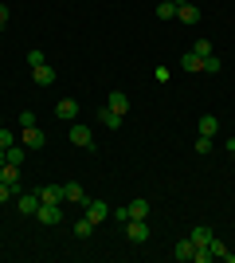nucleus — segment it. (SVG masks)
<instances>
[{
    "instance_id": "32",
    "label": "nucleus",
    "mask_w": 235,
    "mask_h": 263,
    "mask_svg": "<svg viewBox=\"0 0 235 263\" xmlns=\"http://www.w3.org/2000/svg\"><path fill=\"white\" fill-rule=\"evenodd\" d=\"M20 126H35V114H32V110H20Z\"/></svg>"
},
{
    "instance_id": "18",
    "label": "nucleus",
    "mask_w": 235,
    "mask_h": 263,
    "mask_svg": "<svg viewBox=\"0 0 235 263\" xmlns=\"http://www.w3.org/2000/svg\"><path fill=\"white\" fill-rule=\"evenodd\" d=\"M180 71H204V59L196 51H184L180 55Z\"/></svg>"
},
{
    "instance_id": "26",
    "label": "nucleus",
    "mask_w": 235,
    "mask_h": 263,
    "mask_svg": "<svg viewBox=\"0 0 235 263\" xmlns=\"http://www.w3.org/2000/svg\"><path fill=\"white\" fill-rule=\"evenodd\" d=\"M8 145H16V134L8 126H0V149H8Z\"/></svg>"
},
{
    "instance_id": "25",
    "label": "nucleus",
    "mask_w": 235,
    "mask_h": 263,
    "mask_svg": "<svg viewBox=\"0 0 235 263\" xmlns=\"http://www.w3.org/2000/svg\"><path fill=\"white\" fill-rule=\"evenodd\" d=\"M220 59H216V55H208V59H204V75H220Z\"/></svg>"
},
{
    "instance_id": "30",
    "label": "nucleus",
    "mask_w": 235,
    "mask_h": 263,
    "mask_svg": "<svg viewBox=\"0 0 235 263\" xmlns=\"http://www.w3.org/2000/svg\"><path fill=\"white\" fill-rule=\"evenodd\" d=\"M12 197H16V193H12V185H4V181H0V204H8Z\"/></svg>"
},
{
    "instance_id": "12",
    "label": "nucleus",
    "mask_w": 235,
    "mask_h": 263,
    "mask_svg": "<svg viewBox=\"0 0 235 263\" xmlns=\"http://www.w3.org/2000/svg\"><path fill=\"white\" fill-rule=\"evenodd\" d=\"M196 130H200V138H216V134H220V118H216V114H204V118L196 122Z\"/></svg>"
},
{
    "instance_id": "36",
    "label": "nucleus",
    "mask_w": 235,
    "mask_h": 263,
    "mask_svg": "<svg viewBox=\"0 0 235 263\" xmlns=\"http://www.w3.org/2000/svg\"><path fill=\"white\" fill-rule=\"evenodd\" d=\"M0 126H4V122H0Z\"/></svg>"
},
{
    "instance_id": "24",
    "label": "nucleus",
    "mask_w": 235,
    "mask_h": 263,
    "mask_svg": "<svg viewBox=\"0 0 235 263\" xmlns=\"http://www.w3.org/2000/svg\"><path fill=\"white\" fill-rule=\"evenodd\" d=\"M8 161H12V165H24V145H20V142L8 145Z\"/></svg>"
},
{
    "instance_id": "29",
    "label": "nucleus",
    "mask_w": 235,
    "mask_h": 263,
    "mask_svg": "<svg viewBox=\"0 0 235 263\" xmlns=\"http://www.w3.org/2000/svg\"><path fill=\"white\" fill-rule=\"evenodd\" d=\"M196 154H212V138H196Z\"/></svg>"
},
{
    "instance_id": "21",
    "label": "nucleus",
    "mask_w": 235,
    "mask_h": 263,
    "mask_svg": "<svg viewBox=\"0 0 235 263\" xmlns=\"http://www.w3.org/2000/svg\"><path fill=\"white\" fill-rule=\"evenodd\" d=\"M173 16H177V4H173V0H161V4H157V20H173Z\"/></svg>"
},
{
    "instance_id": "28",
    "label": "nucleus",
    "mask_w": 235,
    "mask_h": 263,
    "mask_svg": "<svg viewBox=\"0 0 235 263\" xmlns=\"http://www.w3.org/2000/svg\"><path fill=\"white\" fill-rule=\"evenodd\" d=\"M39 63H47L44 51H39V47H32V51H28V67H39Z\"/></svg>"
},
{
    "instance_id": "17",
    "label": "nucleus",
    "mask_w": 235,
    "mask_h": 263,
    "mask_svg": "<svg viewBox=\"0 0 235 263\" xmlns=\"http://www.w3.org/2000/svg\"><path fill=\"white\" fill-rule=\"evenodd\" d=\"M63 193H67V200H75V204H87V189L78 185V181H67V185H63Z\"/></svg>"
},
{
    "instance_id": "33",
    "label": "nucleus",
    "mask_w": 235,
    "mask_h": 263,
    "mask_svg": "<svg viewBox=\"0 0 235 263\" xmlns=\"http://www.w3.org/2000/svg\"><path fill=\"white\" fill-rule=\"evenodd\" d=\"M8 16H12V12H8V4H0V28L8 24Z\"/></svg>"
},
{
    "instance_id": "35",
    "label": "nucleus",
    "mask_w": 235,
    "mask_h": 263,
    "mask_svg": "<svg viewBox=\"0 0 235 263\" xmlns=\"http://www.w3.org/2000/svg\"><path fill=\"white\" fill-rule=\"evenodd\" d=\"M173 4H177V8H180V4H188V0H173Z\"/></svg>"
},
{
    "instance_id": "14",
    "label": "nucleus",
    "mask_w": 235,
    "mask_h": 263,
    "mask_svg": "<svg viewBox=\"0 0 235 263\" xmlns=\"http://www.w3.org/2000/svg\"><path fill=\"white\" fill-rule=\"evenodd\" d=\"M208 248H212V255H216V259H224V263H235V252L227 248L224 240H216V236H212V243H208Z\"/></svg>"
},
{
    "instance_id": "1",
    "label": "nucleus",
    "mask_w": 235,
    "mask_h": 263,
    "mask_svg": "<svg viewBox=\"0 0 235 263\" xmlns=\"http://www.w3.org/2000/svg\"><path fill=\"white\" fill-rule=\"evenodd\" d=\"M0 181H4V185H12V193H24V177H20V165L4 161V165H0Z\"/></svg>"
},
{
    "instance_id": "20",
    "label": "nucleus",
    "mask_w": 235,
    "mask_h": 263,
    "mask_svg": "<svg viewBox=\"0 0 235 263\" xmlns=\"http://www.w3.org/2000/svg\"><path fill=\"white\" fill-rule=\"evenodd\" d=\"M98 122H102V126H110V130H118V126H122V114H114L110 106H102L98 110Z\"/></svg>"
},
{
    "instance_id": "23",
    "label": "nucleus",
    "mask_w": 235,
    "mask_h": 263,
    "mask_svg": "<svg viewBox=\"0 0 235 263\" xmlns=\"http://www.w3.org/2000/svg\"><path fill=\"white\" fill-rule=\"evenodd\" d=\"M192 51L200 55V59H208V55H216V51H212V40H196V44H192Z\"/></svg>"
},
{
    "instance_id": "10",
    "label": "nucleus",
    "mask_w": 235,
    "mask_h": 263,
    "mask_svg": "<svg viewBox=\"0 0 235 263\" xmlns=\"http://www.w3.org/2000/svg\"><path fill=\"white\" fill-rule=\"evenodd\" d=\"M32 79H35V87H51L55 83V67H47V63L32 67Z\"/></svg>"
},
{
    "instance_id": "9",
    "label": "nucleus",
    "mask_w": 235,
    "mask_h": 263,
    "mask_svg": "<svg viewBox=\"0 0 235 263\" xmlns=\"http://www.w3.org/2000/svg\"><path fill=\"white\" fill-rule=\"evenodd\" d=\"M35 220H39V224H59V220H63V212H59V204H44V200H39Z\"/></svg>"
},
{
    "instance_id": "31",
    "label": "nucleus",
    "mask_w": 235,
    "mask_h": 263,
    "mask_svg": "<svg viewBox=\"0 0 235 263\" xmlns=\"http://www.w3.org/2000/svg\"><path fill=\"white\" fill-rule=\"evenodd\" d=\"M153 79H157V83H168V79H173V71H168V67H157Z\"/></svg>"
},
{
    "instance_id": "2",
    "label": "nucleus",
    "mask_w": 235,
    "mask_h": 263,
    "mask_svg": "<svg viewBox=\"0 0 235 263\" xmlns=\"http://www.w3.org/2000/svg\"><path fill=\"white\" fill-rule=\"evenodd\" d=\"M20 142H24V149H44V145H47V134L39 130V126H24Z\"/></svg>"
},
{
    "instance_id": "6",
    "label": "nucleus",
    "mask_w": 235,
    "mask_h": 263,
    "mask_svg": "<svg viewBox=\"0 0 235 263\" xmlns=\"http://www.w3.org/2000/svg\"><path fill=\"white\" fill-rule=\"evenodd\" d=\"M55 118H59V122H75V118H78V102H75V99H59V102H55Z\"/></svg>"
},
{
    "instance_id": "16",
    "label": "nucleus",
    "mask_w": 235,
    "mask_h": 263,
    "mask_svg": "<svg viewBox=\"0 0 235 263\" xmlns=\"http://www.w3.org/2000/svg\"><path fill=\"white\" fill-rule=\"evenodd\" d=\"M177 16H180V24H200V8H196L192 0H188V4H180Z\"/></svg>"
},
{
    "instance_id": "34",
    "label": "nucleus",
    "mask_w": 235,
    "mask_h": 263,
    "mask_svg": "<svg viewBox=\"0 0 235 263\" xmlns=\"http://www.w3.org/2000/svg\"><path fill=\"white\" fill-rule=\"evenodd\" d=\"M227 154H231V157H235V138H231V142H227Z\"/></svg>"
},
{
    "instance_id": "27",
    "label": "nucleus",
    "mask_w": 235,
    "mask_h": 263,
    "mask_svg": "<svg viewBox=\"0 0 235 263\" xmlns=\"http://www.w3.org/2000/svg\"><path fill=\"white\" fill-rule=\"evenodd\" d=\"M216 255H212V248H196V255H192V263H212Z\"/></svg>"
},
{
    "instance_id": "19",
    "label": "nucleus",
    "mask_w": 235,
    "mask_h": 263,
    "mask_svg": "<svg viewBox=\"0 0 235 263\" xmlns=\"http://www.w3.org/2000/svg\"><path fill=\"white\" fill-rule=\"evenodd\" d=\"M173 255H177V259H180V263H188V259H192V255H196V243H192V240H180V243H177V248H173Z\"/></svg>"
},
{
    "instance_id": "15",
    "label": "nucleus",
    "mask_w": 235,
    "mask_h": 263,
    "mask_svg": "<svg viewBox=\"0 0 235 263\" xmlns=\"http://www.w3.org/2000/svg\"><path fill=\"white\" fill-rule=\"evenodd\" d=\"M188 240L196 243V248H208V243H212V228H204V224H196V228L188 232Z\"/></svg>"
},
{
    "instance_id": "22",
    "label": "nucleus",
    "mask_w": 235,
    "mask_h": 263,
    "mask_svg": "<svg viewBox=\"0 0 235 263\" xmlns=\"http://www.w3.org/2000/svg\"><path fill=\"white\" fill-rule=\"evenodd\" d=\"M94 228H98L94 220H78V224H75V236H82V240H90V236H94Z\"/></svg>"
},
{
    "instance_id": "8",
    "label": "nucleus",
    "mask_w": 235,
    "mask_h": 263,
    "mask_svg": "<svg viewBox=\"0 0 235 263\" xmlns=\"http://www.w3.org/2000/svg\"><path fill=\"white\" fill-rule=\"evenodd\" d=\"M35 193H39V200H44V204H63V200H67L63 185H44V189H35Z\"/></svg>"
},
{
    "instance_id": "3",
    "label": "nucleus",
    "mask_w": 235,
    "mask_h": 263,
    "mask_svg": "<svg viewBox=\"0 0 235 263\" xmlns=\"http://www.w3.org/2000/svg\"><path fill=\"white\" fill-rule=\"evenodd\" d=\"M71 142H75L78 149H94V134H90V126H78V122H71Z\"/></svg>"
},
{
    "instance_id": "11",
    "label": "nucleus",
    "mask_w": 235,
    "mask_h": 263,
    "mask_svg": "<svg viewBox=\"0 0 235 263\" xmlns=\"http://www.w3.org/2000/svg\"><path fill=\"white\" fill-rule=\"evenodd\" d=\"M106 106H110L114 114H122V118L130 114V99H125L122 90H114V95H106Z\"/></svg>"
},
{
    "instance_id": "5",
    "label": "nucleus",
    "mask_w": 235,
    "mask_h": 263,
    "mask_svg": "<svg viewBox=\"0 0 235 263\" xmlns=\"http://www.w3.org/2000/svg\"><path fill=\"white\" fill-rule=\"evenodd\" d=\"M82 209H87V220H94V224L110 220V204H106V200H87Z\"/></svg>"
},
{
    "instance_id": "4",
    "label": "nucleus",
    "mask_w": 235,
    "mask_h": 263,
    "mask_svg": "<svg viewBox=\"0 0 235 263\" xmlns=\"http://www.w3.org/2000/svg\"><path fill=\"white\" fill-rule=\"evenodd\" d=\"M16 209H20V216H35L39 212V193H16Z\"/></svg>"
},
{
    "instance_id": "7",
    "label": "nucleus",
    "mask_w": 235,
    "mask_h": 263,
    "mask_svg": "<svg viewBox=\"0 0 235 263\" xmlns=\"http://www.w3.org/2000/svg\"><path fill=\"white\" fill-rule=\"evenodd\" d=\"M125 236H130V243H145L149 240V224L145 220H130V224H125Z\"/></svg>"
},
{
    "instance_id": "13",
    "label": "nucleus",
    "mask_w": 235,
    "mask_h": 263,
    "mask_svg": "<svg viewBox=\"0 0 235 263\" xmlns=\"http://www.w3.org/2000/svg\"><path fill=\"white\" fill-rule=\"evenodd\" d=\"M125 209H130V220H149V200H145V197H137V200H130V204H125Z\"/></svg>"
}]
</instances>
